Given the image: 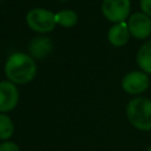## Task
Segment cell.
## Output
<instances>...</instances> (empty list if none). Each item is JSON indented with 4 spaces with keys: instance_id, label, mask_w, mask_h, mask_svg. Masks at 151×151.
Returning <instances> with one entry per match:
<instances>
[{
    "instance_id": "1",
    "label": "cell",
    "mask_w": 151,
    "mask_h": 151,
    "mask_svg": "<svg viewBox=\"0 0 151 151\" xmlns=\"http://www.w3.org/2000/svg\"><path fill=\"white\" fill-rule=\"evenodd\" d=\"M37 63L24 52L12 53L5 64V74L13 84L24 85L32 81L37 74Z\"/></svg>"
},
{
    "instance_id": "2",
    "label": "cell",
    "mask_w": 151,
    "mask_h": 151,
    "mask_svg": "<svg viewBox=\"0 0 151 151\" xmlns=\"http://www.w3.org/2000/svg\"><path fill=\"white\" fill-rule=\"evenodd\" d=\"M129 123L137 130L151 131V99L136 97L126 105Z\"/></svg>"
},
{
    "instance_id": "3",
    "label": "cell",
    "mask_w": 151,
    "mask_h": 151,
    "mask_svg": "<svg viewBox=\"0 0 151 151\" xmlns=\"http://www.w3.org/2000/svg\"><path fill=\"white\" fill-rule=\"evenodd\" d=\"M27 26L38 33L52 32L57 25L55 13L46 8H33L26 14Z\"/></svg>"
},
{
    "instance_id": "4",
    "label": "cell",
    "mask_w": 151,
    "mask_h": 151,
    "mask_svg": "<svg viewBox=\"0 0 151 151\" xmlns=\"http://www.w3.org/2000/svg\"><path fill=\"white\" fill-rule=\"evenodd\" d=\"M130 8V0H103L101 2L103 15L113 24L123 22L129 19Z\"/></svg>"
},
{
    "instance_id": "5",
    "label": "cell",
    "mask_w": 151,
    "mask_h": 151,
    "mask_svg": "<svg viewBox=\"0 0 151 151\" xmlns=\"http://www.w3.org/2000/svg\"><path fill=\"white\" fill-rule=\"evenodd\" d=\"M149 74L143 71H131L126 73L122 79V88L131 96H138L144 93L149 88Z\"/></svg>"
},
{
    "instance_id": "6",
    "label": "cell",
    "mask_w": 151,
    "mask_h": 151,
    "mask_svg": "<svg viewBox=\"0 0 151 151\" xmlns=\"http://www.w3.org/2000/svg\"><path fill=\"white\" fill-rule=\"evenodd\" d=\"M127 27L133 38L146 39L151 35V18L143 12H136L129 17Z\"/></svg>"
},
{
    "instance_id": "7",
    "label": "cell",
    "mask_w": 151,
    "mask_h": 151,
    "mask_svg": "<svg viewBox=\"0 0 151 151\" xmlns=\"http://www.w3.org/2000/svg\"><path fill=\"white\" fill-rule=\"evenodd\" d=\"M19 91L15 84L9 80L0 81V113H6L17 107Z\"/></svg>"
},
{
    "instance_id": "8",
    "label": "cell",
    "mask_w": 151,
    "mask_h": 151,
    "mask_svg": "<svg viewBox=\"0 0 151 151\" xmlns=\"http://www.w3.org/2000/svg\"><path fill=\"white\" fill-rule=\"evenodd\" d=\"M130 31L127 27V22H118L113 24L107 32V40L114 47H123L127 44L130 39Z\"/></svg>"
},
{
    "instance_id": "9",
    "label": "cell",
    "mask_w": 151,
    "mask_h": 151,
    "mask_svg": "<svg viewBox=\"0 0 151 151\" xmlns=\"http://www.w3.org/2000/svg\"><path fill=\"white\" fill-rule=\"evenodd\" d=\"M53 45L50 38L47 37H37L34 38L29 46V54L32 58H37V59H44L46 58L51 52H52Z\"/></svg>"
},
{
    "instance_id": "10",
    "label": "cell",
    "mask_w": 151,
    "mask_h": 151,
    "mask_svg": "<svg viewBox=\"0 0 151 151\" xmlns=\"http://www.w3.org/2000/svg\"><path fill=\"white\" fill-rule=\"evenodd\" d=\"M136 61L140 71L146 74H151V40L144 42L136 55Z\"/></svg>"
},
{
    "instance_id": "11",
    "label": "cell",
    "mask_w": 151,
    "mask_h": 151,
    "mask_svg": "<svg viewBox=\"0 0 151 151\" xmlns=\"http://www.w3.org/2000/svg\"><path fill=\"white\" fill-rule=\"evenodd\" d=\"M78 15L72 9H61L55 13V22L57 25H60L63 27H72L77 24Z\"/></svg>"
},
{
    "instance_id": "12",
    "label": "cell",
    "mask_w": 151,
    "mask_h": 151,
    "mask_svg": "<svg viewBox=\"0 0 151 151\" xmlns=\"http://www.w3.org/2000/svg\"><path fill=\"white\" fill-rule=\"evenodd\" d=\"M13 132V120L6 113H0V140H8L12 137Z\"/></svg>"
},
{
    "instance_id": "13",
    "label": "cell",
    "mask_w": 151,
    "mask_h": 151,
    "mask_svg": "<svg viewBox=\"0 0 151 151\" xmlns=\"http://www.w3.org/2000/svg\"><path fill=\"white\" fill-rule=\"evenodd\" d=\"M0 151H20V149L14 142L5 140L0 144Z\"/></svg>"
},
{
    "instance_id": "14",
    "label": "cell",
    "mask_w": 151,
    "mask_h": 151,
    "mask_svg": "<svg viewBox=\"0 0 151 151\" xmlns=\"http://www.w3.org/2000/svg\"><path fill=\"white\" fill-rule=\"evenodd\" d=\"M139 6L142 12L151 18V0H139Z\"/></svg>"
},
{
    "instance_id": "15",
    "label": "cell",
    "mask_w": 151,
    "mask_h": 151,
    "mask_svg": "<svg viewBox=\"0 0 151 151\" xmlns=\"http://www.w3.org/2000/svg\"><path fill=\"white\" fill-rule=\"evenodd\" d=\"M146 151H151V146H149V149H147Z\"/></svg>"
},
{
    "instance_id": "16",
    "label": "cell",
    "mask_w": 151,
    "mask_h": 151,
    "mask_svg": "<svg viewBox=\"0 0 151 151\" xmlns=\"http://www.w3.org/2000/svg\"><path fill=\"white\" fill-rule=\"evenodd\" d=\"M60 1H66V0H60Z\"/></svg>"
}]
</instances>
